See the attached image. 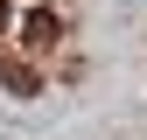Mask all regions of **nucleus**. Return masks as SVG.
<instances>
[{
  "label": "nucleus",
  "instance_id": "nucleus-3",
  "mask_svg": "<svg viewBox=\"0 0 147 140\" xmlns=\"http://www.w3.org/2000/svg\"><path fill=\"white\" fill-rule=\"evenodd\" d=\"M7 21H14V7H7V0H0V35H7Z\"/></svg>",
  "mask_w": 147,
  "mask_h": 140
},
{
  "label": "nucleus",
  "instance_id": "nucleus-1",
  "mask_svg": "<svg viewBox=\"0 0 147 140\" xmlns=\"http://www.w3.org/2000/svg\"><path fill=\"white\" fill-rule=\"evenodd\" d=\"M63 42V21H56V7H35L28 21H21V49L28 56H42V49H56Z\"/></svg>",
  "mask_w": 147,
  "mask_h": 140
},
{
  "label": "nucleus",
  "instance_id": "nucleus-2",
  "mask_svg": "<svg viewBox=\"0 0 147 140\" xmlns=\"http://www.w3.org/2000/svg\"><path fill=\"white\" fill-rule=\"evenodd\" d=\"M0 84H7L14 98H35V91H42V70L21 63V56H7V63H0Z\"/></svg>",
  "mask_w": 147,
  "mask_h": 140
}]
</instances>
